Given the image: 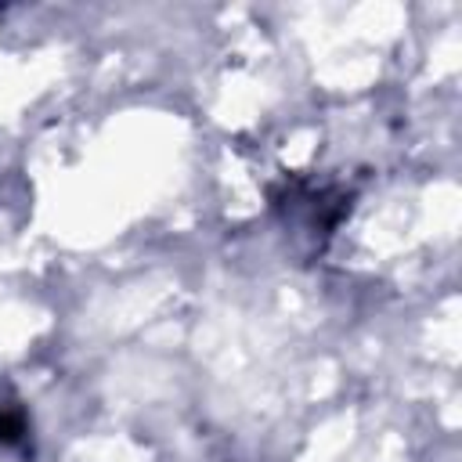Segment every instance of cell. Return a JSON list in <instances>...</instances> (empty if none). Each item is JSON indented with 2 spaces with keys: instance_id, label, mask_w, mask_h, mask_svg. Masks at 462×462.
Here are the masks:
<instances>
[{
  "instance_id": "6da1fadb",
  "label": "cell",
  "mask_w": 462,
  "mask_h": 462,
  "mask_svg": "<svg viewBox=\"0 0 462 462\" xmlns=\"http://www.w3.org/2000/svg\"><path fill=\"white\" fill-rule=\"evenodd\" d=\"M22 433H25L22 415H0V440H4V444H14Z\"/></svg>"
}]
</instances>
